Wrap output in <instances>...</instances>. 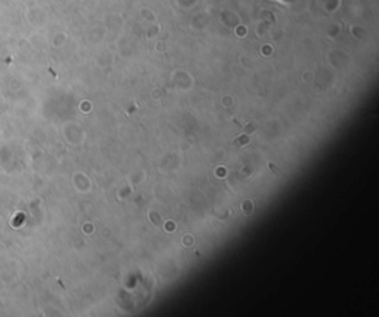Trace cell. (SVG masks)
I'll list each match as a JSON object with an SVG mask.
<instances>
[{
    "label": "cell",
    "instance_id": "obj_1",
    "mask_svg": "<svg viewBox=\"0 0 379 317\" xmlns=\"http://www.w3.org/2000/svg\"><path fill=\"white\" fill-rule=\"evenodd\" d=\"M249 139H250L249 136H240L238 139H236V141H234V144H236V147H238V148H240V147H243L244 144H247V142H249Z\"/></svg>",
    "mask_w": 379,
    "mask_h": 317
}]
</instances>
